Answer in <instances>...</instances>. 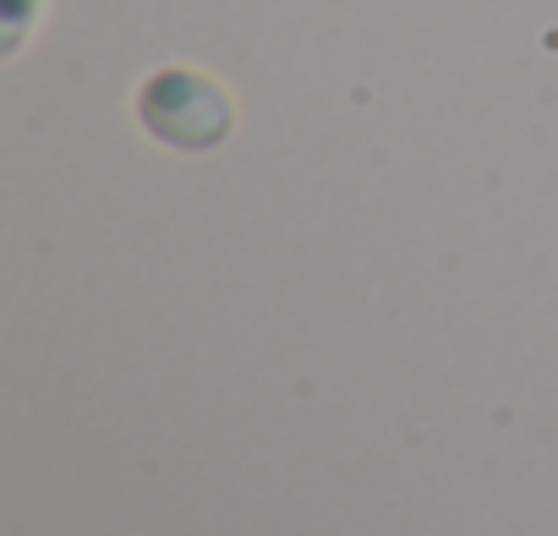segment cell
I'll use <instances>...</instances> for the list:
<instances>
[{
  "mask_svg": "<svg viewBox=\"0 0 558 536\" xmlns=\"http://www.w3.org/2000/svg\"><path fill=\"white\" fill-rule=\"evenodd\" d=\"M137 121L154 143L203 154V148L230 137L235 110H230V94L214 77H203L192 66H159L137 88Z\"/></svg>",
  "mask_w": 558,
  "mask_h": 536,
  "instance_id": "1",
  "label": "cell"
}]
</instances>
